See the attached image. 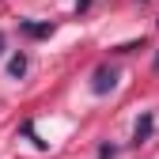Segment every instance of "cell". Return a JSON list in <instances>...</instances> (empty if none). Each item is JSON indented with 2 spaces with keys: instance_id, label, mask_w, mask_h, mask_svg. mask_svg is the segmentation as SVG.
Masks as SVG:
<instances>
[{
  "instance_id": "obj_1",
  "label": "cell",
  "mask_w": 159,
  "mask_h": 159,
  "mask_svg": "<svg viewBox=\"0 0 159 159\" xmlns=\"http://www.w3.org/2000/svg\"><path fill=\"white\" fill-rule=\"evenodd\" d=\"M114 84H117V72L110 65H98L95 76H91V91L95 95H106V91H114Z\"/></svg>"
},
{
  "instance_id": "obj_4",
  "label": "cell",
  "mask_w": 159,
  "mask_h": 159,
  "mask_svg": "<svg viewBox=\"0 0 159 159\" xmlns=\"http://www.w3.org/2000/svg\"><path fill=\"white\" fill-rule=\"evenodd\" d=\"M8 72H11L15 80H19V76H23V72H27V53H15V57H11V61H8Z\"/></svg>"
},
{
  "instance_id": "obj_3",
  "label": "cell",
  "mask_w": 159,
  "mask_h": 159,
  "mask_svg": "<svg viewBox=\"0 0 159 159\" xmlns=\"http://www.w3.org/2000/svg\"><path fill=\"white\" fill-rule=\"evenodd\" d=\"M19 30H23L27 38H49L57 27H53V23H34V19H23V23H19Z\"/></svg>"
},
{
  "instance_id": "obj_7",
  "label": "cell",
  "mask_w": 159,
  "mask_h": 159,
  "mask_svg": "<svg viewBox=\"0 0 159 159\" xmlns=\"http://www.w3.org/2000/svg\"><path fill=\"white\" fill-rule=\"evenodd\" d=\"M76 4H80V8H87V4H91V0H76Z\"/></svg>"
},
{
  "instance_id": "obj_2",
  "label": "cell",
  "mask_w": 159,
  "mask_h": 159,
  "mask_svg": "<svg viewBox=\"0 0 159 159\" xmlns=\"http://www.w3.org/2000/svg\"><path fill=\"white\" fill-rule=\"evenodd\" d=\"M152 129H155V114H140V121H136V129H133V144L140 148L148 136H152Z\"/></svg>"
},
{
  "instance_id": "obj_8",
  "label": "cell",
  "mask_w": 159,
  "mask_h": 159,
  "mask_svg": "<svg viewBox=\"0 0 159 159\" xmlns=\"http://www.w3.org/2000/svg\"><path fill=\"white\" fill-rule=\"evenodd\" d=\"M0 53H4V34H0Z\"/></svg>"
},
{
  "instance_id": "obj_5",
  "label": "cell",
  "mask_w": 159,
  "mask_h": 159,
  "mask_svg": "<svg viewBox=\"0 0 159 159\" xmlns=\"http://www.w3.org/2000/svg\"><path fill=\"white\" fill-rule=\"evenodd\" d=\"M133 49H144V38H140V42H121V46H114V53H133Z\"/></svg>"
},
{
  "instance_id": "obj_9",
  "label": "cell",
  "mask_w": 159,
  "mask_h": 159,
  "mask_svg": "<svg viewBox=\"0 0 159 159\" xmlns=\"http://www.w3.org/2000/svg\"><path fill=\"white\" fill-rule=\"evenodd\" d=\"M155 68H159V53H155Z\"/></svg>"
},
{
  "instance_id": "obj_6",
  "label": "cell",
  "mask_w": 159,
  "mask_h": 159,
  "mask_svg": "<svg viewBox=\"0 0 159 159\" xmlns=\"http://www.w3.org/2000/svg\"><path fill=\"white\" fill-rule=\"evenodd\" d=\"M114 155H117L114 144H98V159H114Z\"/></svg>"
},
{
  "instance_id": "obj_10",
  "label": "cell",
  "mask_w": 159,
  "mask_h": 159,
  "mask_svg": "<svg viewBox=\"0 0 159 159\" xmlns=\"http://www.w3.org/2000/svg\"><path fill=\"white\" fill-rule=\"evenodd\" d=\"M155 23H159V19H155Z\"/></svg>"
}]
</instances>
